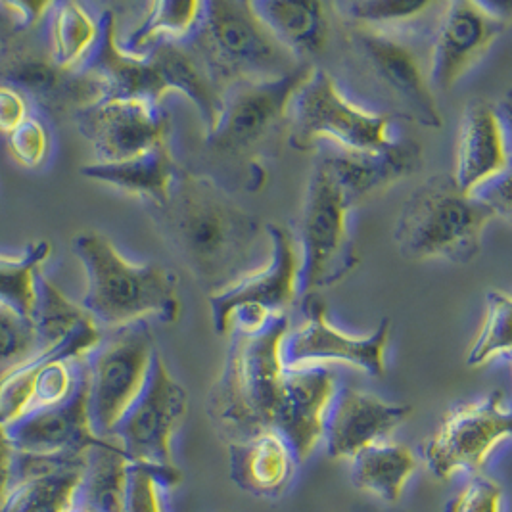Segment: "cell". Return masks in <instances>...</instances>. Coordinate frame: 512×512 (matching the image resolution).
I'll return each instance as SVG.
<instances>
[{"mask_svg":"<svg viewBox=\"0 0 512 512\" xmlns=\"http://www.w3.org/2000/svg\"><path fill=\"white\" fill-rule=\"evenodd\" d=\"M507 112L509 102L491 104L486 98H474L466 104L457 140V162L451 173L461 192L470 194L482 183L509 171Z\"/></svg>","mask_w":512,"mask_h":512,"instance_id":"obj_21","label":"cell"},{"mask_svg":"<svg viewBox=\"0 0 512 512\" xmlns=\"http://www.w3.org/2000/svg\"><path fill=\"white\" fill-rule=\"evenodd\" d=\"M290 332L288 313L273 315L257 332L233 334L225 367L208 397V415L227 443L273 432L286 367L282 342Z\"/></svg>","mask_w":512,"mask_h":512,"instance_id":"obj_3","label":"cell"},{"mask_svg":"<svg viewBox=\"0 0 512 512\" xmlns=\"http://www.w3.org/2000/svg\"><path fill=\"white\" fill-rule=\"evenodd\" d=\"M503 489L488 476L474 474L465 488L445 507V512H501Z\"/></svg>","mask_w":512,"mask_h":512,"instance_id":"obj_40","label":"cell"},{"mask_svg":"<svg viewBox=\"0 0 512 512\" xmlns=\"http://www.w3.org/2000/svg\"><path fill=\"white\" fill-rule=\"evenodd\" d=\"M29 117V100L18 89L0 83V135L8 137Z\"/></svg>","mask_w":512,"mask_h":512,"instance_id":"obj_43","label":"cell"},{"mask_svg":"<svg viewBox=\"0 0 512 512\" xmlns=\"http://www.w3.org/2000/svg\"><path fill=\"white\" fill-rule=\"evenodd\" d=\"M129 459L112 438L87 449L75 505L89 512H125V484Z\"/></svg>","mask_w":512,"mask_h":512,"instance_id":"obj_30","label":"cell"},{"mask_svg":"<svg viewBox=\"0 0 512 512\" xmlns=\"http://www.w3.org/2000/svg\"><path fill=\"white\" fill-rule=\"evenodd\" d=\"M313 64H303L288 75L240 83L223 94L215 127L204 133V160L213 169L208 175L229 190L257 192L267 183L265 158L279 154L288 133L290 102L307 81Z\"/></svg>","mask_w":512,"mask_h":512,"instance_id":"obj_2","label":"cell"},{"mask_svg":"<svg viewBox=\"0 0 512 512\" xmlns=\"http://www.w3.org/2000/svg\"><path fill=\"white\" fill-rule=\"evenodd\" d=\"M179 173L181 167L171 152L169 139L123 162H94L81 167L83 177L146 198L152 208L162 206L169 198Z\"/></svg>","mask_w":512,"mask_h":512,"instance_id":"obj_26","label":"cell"},{"mask_svg":"<svg viewBox=\"0 0 512 512\" xmlns=\"http://www.w3.org/2000/svg\"><path fill=\"white\" fill-rule=\"evenodd\" d=\"M267 234L271 240L269 261L236 280L233 286L208 296L211 325L219 336L229 334V321L236 309L256 307L271 315H279L286 313L300 294V257L296 250V236L288 227L277 223L267 225Z\"/></svg>","mask_w":512,"mask_h":512,"instance_id":"obj_15","label":"cell"},{"mask_svg":"<svg viewBox=\"0 0 512 512\" xmlns=\"http://www.w3.org/2000/svg\"><path fill=\"white\" fill-rule=\"evenodd\" d=\"M198 0H158L152 2L133 33L119 47L133 56H146L162 41H185L200 20Z\"/></svg>","mask_w":512,"mask_h":512,"instance_id":"obj_32","label":"cell"},{"mask_svg":"<svg viewBox=\"0 0 512 512\" xmlns=\"http://www.w3.org/2000/svg\"><path fill=\"white\" fill-rule=\"evenodd\" d=\"M50 256V244H27L18 254H0V303L31 319L37 277Z\"/></svg>","mask_w":512,"mask_h":512,"instance_id":"obj_34","label":"cell"},{"mask_svg":"<svg viewBox=\"0 0 512 512\" xmlns=\"http://www.w3.org/2000/svg\"><path fill=\"white\" fill-rule=\"evenodd\" d=\"M12 466L14 465H2L0 463V505L8 493V489L14 482V472H12Z\"/></svg>","mask_w":512,"mask_h":512,"instance_id":"obj_45","label":"cell"},{"mask_svg":"<svg viewBox=\"0 0 512 512\" xmlns=\"http://www.w3.org/2000/svg\"><path fill=\"white\" fill-rule=\"evenodd\" d=\"M83 453L54 457H14V482L8 489L0 512H68L85 466Z\"/></svg>","mask_w":512,"mask_h":512,"instance_id":"obj_23","label":"cell"},{"mask_svg":"<svg viewBox=\"0 0 512 512\" xmlns=\"http://www.w3.org/2000/svg\"><path fill=\"white\" fill-rule=\"evenodd\" d=\"M68 512H89L87 511V509H85V507H81V505H73V507H71L70 511Z\"/></svg>","mask_w":512,"mask_h":512,"instance_id":"obj_46","label":"cell"},{"mask_svg":"<svg viewBox=\"0 0 512 512\" xmlns=\"http://www.w3.org/2000/svg\"><path fill=\"white\" fill-rule=\"evenodd\" d=\"M495 213L472 194L461 192L451 173L430 175L405 200L394 242L409 261L445 259L466 265L482 250V238Z\"/></svg>","mask_w":512,"mask_h":512,"instance_id":"obj_7","label":"cell"},{"mask_svg":"<svg viewBox=\"0 0 512 512\" xmlns=\"http://www.w3.org/2000/svg\"><path fill=\"white\" fill-rule=\"evenodd\" d=\"M317 152V160L328 169L350 210L378 192L413 177L424 163L422 146L409 137H394L386 146L367 152L342 148L328 152L317 148Z\"/></svg>","mask_w":512,"mask_h":512,"instance_id":"obj_17","label":"cell"},{"mask_svg":"<svg viewBox=\"0 0 512 512\" xmlns=\"http://www.w3.org/2000/svg\"><path fill=\"white\" fill-rule=\"evenodd\" d=\"M4 428L14 451L20 455L54 457L87 451L100 442L89 422L87 371H83L75 392L66 401L29 411Z\"/></svg>","mask_w":512,"mask_h":512,"instance_id":"obj_18","label":"cell"},{"mask_svg":"<svg viewBox=\"0 0 512 512\" xmlns=\"http://www.w3.org/2000/svg\"><path fill=\"white\" fill-rule=\"evenodd\" d=\"M146 56L158 71L165 93L177 91L192 100L204 123V133H210L223 106V93L198 56L185 41H162Z\"/></svg>","mask_w":512,"mask_h":512,"instance_id":"obj_28","label":"cell"},{"mask_svg":"<svg viewBox=\"0 0 512 512\" xmlns=\"http://www.w3.org/2000/svg\"><path fill=\"white\" fill-rule=\"evenodd\" d=\"M257 18L300 64L325 52L330 37V6L325 2H252Z\"/></svg>","mask_w":512,"mask_h":512,"instance_id":"obj_27","label":"cell"},{"mask_svg":"<svg viewBox=\"0 0 512 512\" xmlns=\"http://www.w3.org/2000/svg\"><path fill=\"white\" fill-rule=\"evenodd\" d=\"M342 25L386 29L413 24L436 8L430 0H350L328 4Z\"/></svg>","mask_w":512,"mask_h":512,"instance_id":"obj_35","label":"cell"},{"mask_svg":"<svg viewBox=\"0 0 512 512\" xmlns=\"http://www.w3.org/2000/svg\"><path fill=\"white\" fill-rule=\"evenodd\" d=\"M390 123V117L351 102L328 71L313 68L290 102L286 140L298 152L317 150L325 140L342 150L367 152L394 139Z\"/></svg>","mask_w":512,"mask_h":512,"instance_id":"obj_8","label":"cell"},{"mask_svg":"<svg viewBox=\"0 0 512 512\" xmlns=\"http://www.w3.org/2000/svg\"><path fill=\"white\" fill-rule=\"evenodd\" d=\"M342 60L351 83L380 108L424 129H442L443 117L417 50L386 29L342 25Z\"/></svg>","mask_w":512,"mask_h":512,"instance_id":"obj_5","label":"cell"},{"mask_svg":"<svg viewBox=\"0 0 512 512\" xmlns=\"http://www.w3.org/2000/svg\"><path fill=\"white\" fill-rule=\"evenodd\" d=\"M411 413V405L390 403L355 388H338L326 411V451L332 459H353L365 447L384 442Z\"/></svg>","mask_w":512,"mask_h":512,"instance_id":"obj_20","label":"cell"},{"mask_svg":"<svg viewBox=\"0 0 512 512\" xmlns=\"http://www.w3.org/2000/svg\"><path fill=\"white\" fill-rule=\"evenodd\" d=\"M14 457H16V451L8 440L6 428L0 424V463L2 465H14Z\"/></svg>","mask_w":512,"mask_h":512,"instance_id":"obj_44","label":"cell"},{"mask_svg":"<svg viewBox=\"0 0 512 512\" xmlns=\"http://www.w3.org/2000/svg\"><path fill=\"white\" fill-rule=\"evenodd\" d=\"M8 154L25 169H39L47 162L50 135L47 125L39 117L29 116L24 123L6 137Z\"/></svg>","mask_w":512,"mask_h":512,"instance_id":"obj_39","label":"cell"},{"mask_svg":"<svg viewBox=\"0 0 512 512\" xmlns=\"http://www.w3.org/2000/svg\"><path fill=\"white\" fill-rule=\"evenodd\" d=\"M185 43L223 94L234 85L273 81L303 66L257 18L250 0L202 2L200 20Z\"/></svg>","mask_w":512,"mask_h":512,"instance_id":"obj_6","label":"cell"},{"mask_svg":"<svg viewBox=\"0 0 512 512\" xmlns=\"http://www.w3.org/2000/svg\"><path fill=\"white\" fill-rule=\"evenodd\" d=\"M73 254L87 277L81 307L98 328L114 330L148 317L165 325L179 321L181 298L171 271L154 263L129 261L100 233L75 236Z\"/></svg>","mask_w":512,"mask_h":512,"instance_id":"obj_4","label":"cell"},{"mask_svg":"<svg viewBox=\"0 0 512 512\" xmlns=\"http://www.w3.org/2000/svg\"><path fill=\"white\" fill-rule=\"evenodd\" d=\"M31 321L35 326L39 351L54 350L93 321L81 305L70 302L60 288L41 271L35 286V303Z\"/></svg>","mask_w":512,"mask_h":512,"instance_id":"obj_33","label":"cell"},{"mask_svg":"<svg viewBox=\"0 0 512 512\" xmlns=\"http://www.w3.org/2000/svg\"><path fill=\"white\" fill-rule=\"evenodd\" d=\"M511 311V296L507 292L489 290L484 323L466 355L470 367L486 365L499 357H511Z\"/></svg>","mask_w":512,"mask_h":512,"instance_id":"obj_36","label":"cell"},{"mask_svg":"<svg viewBox=\"0 0 512 512\" xmlns=\"http://www.w3.org/2000/svg\"><path fill=\"white\" fill-rule=\"evenodd\" d=\"M302 315L303 325L288 332L282 342L284 367L300 369L338 361L374 378L386 374V348L392 334L388 317L367 336L348 334L330 323L326 302L319 294L303 296Z\"/></svg>","mask_w":512,"mask_h":512,"instance_id":"obj_13","label":"cell"},{"mask_svg":"<svg viewBox=\"0 0 512 512\" xmlns=\"http://www.w3.org/2000/svg\"><path fill=\"white\" fill-rule=\"evenodd\" d=\"M296 459L277 432H263L244 442L229 443L234 484L256 497H277L290 486Z\"/></svg>","mask_w":512,"mask_h":512,"instance_id":"obj_25","label":"cell"},{"mask_svg":"<svg viewBox=\"0 0 512 512\" xmlns=\"http://www.w3.org/2000/svg\"><path fill=\"white\" fill-rule=\"evenodd\" d=\"M511 422L505 394L493 390L484 399L451 409L440 428L422 445V459L440 480L455 472L476 474L491 451L509 440Z\"/></svg>","mask_w":512,"mask_h":512,"instance_id":"obj_12","label":"cell"},{"mask_svg":"<svg viewBox=\"0 0 512 512\" xmlns=\"http://www.w3.org/2000/svg\"><path fill=\"white\" fill-rule=\"evenodd\" d=\"M100 85L104 98H144L162 104L165 89L148 56H133L119 47L116 16L104 10L98 18V39L79 66Z\"/></svg>","mask_w":512,"mask_h":512,"instance_id":"obj_24","label":"cell"},{"mask_svg":"<svg viewBox=\"0 0 512 512\" xmlns=\"http://www.w3.org/2000/svg\"><path fill=\"white\" fill-rule=\"evenodd\" d=\"M2 75L4 85L18 89L25 98H33L37 104L58 114H79L104 100L100 85L87 71L62 70L50 60L48 52H14Z\"/></svg>","mask_w":512,"mask_h":512,"instance_id":"obj_22","label":"cell"},{"mask_svg":"<svg viewBox=\"0 0 512 512\" xmlns=\"http://www.w3.org/2000/svg\"><path fill=\"white\" fill-rule=\"evenodd\" d=\"M415 453L401 443L378 442L351 459V482L361 491L394 505L417 470Z\"/></svg>","mask_w":512,"mask_h":512,"instance_id":"obj_29","label":"cell"},{"mask_svg":"<svg viewBox=\"0 0 512 512\" xmlns=\"http://www.w3.org/2000/svg\"><path fill=\"white\" fill-rule=\"evenodd\" d=\"M298 246L302 248L298 273V292L302 296L317 294L348 279L361 263L351 236L350 208L319 160H315L305 190Z\"/></svg>","mask_w":512,"mask_h":512,"instance_id":"obj_9","label":"cell"},{"mask_svg":"<svg viewBox=\"0 0 512 512\" xmlns=\"http://www.w3.org/2000/svg\"><path fill=\"white\" fill-rule=\"evenodd\" d=\"M156 350L152 328L146 321H137L110 330L108 336L102 334L85 355L87 407L96 438H110L114 426L137 399Z\"/></svg>","mask_w":512,"mask_h":512,"instance_id":"obj_10","label":"cell"},{"mask_svg":"<svg viewBox=\"0 0 512 512\" xmlns=\"http://www.w3.org/2000/svg\"><path fill=\"white\" fill-rule=\"evenodd\" d=\"M39 351L35 326L29 317L0 303V373Z\"/></svg>","mask_w":512,"mask_h":512,"instance_id":"obj_38","label":"cell"},{"mask_svg":"<svg viewBox=\"0 0 512 512\" xmlns=\"http://www.w3.org/2000/svg\"><path fill=\"white\" fill-rule=\"evenodd\" d=\"M511 27V18L488 4L453 0L443 4L428 60L432 91H451Z\"/></svg>","mask_w":512,"mask_h":512,"instance_id":"obj_14","label":"cell"},{"mask_svg":"<svg viewBox=\"0 0 512 512\" xmlns=\"http://www.w3.org/2000/svg\"><path fill=\"white\" fill-rule=\"evenodd\" d=\"M188 413L185 386L169 373L156 350L146 382L110 438L131 463L173 465V438Z\"/></svg>","mask_w":512,"mask_h":512,"instance_id":"obj_11","label":"cell"},{"mask_svg":"<svg viewBox=\"0 0 512 512\" xmlns=\"http://www.w3.org/2000/svg\"><path fill=\"white\" fill-rule=\"evenodd\" d=\"M484 206L495 213L497 219H511V169L482 183L470 192Z\"/></svg>","mask_w":512,"mask_h":512,"instance_id":"obj_42","label":"cell"},{"mask_svg":"<svg viewBox=\"0 0 512 512\" xmlns=\"http://www.w3.org/2000/svg\"><path fill=\"white\" fill-rule=\"evenodd\" d=\"M152 221L208 296L248 275L261 225L210 177L181 169L169 198L152 208Z\"/></svg>","mask_w":512,"mask_h":512,"instance_id":"obj_1","label":"cell"},{"mask_svg":"<svg viewBox=\"0 0 512 512\" xmlns=\"http://www.w3.org/2000/svg\"><path fill=\"white\" fill-rule=\"evenodd\" d=\"M181 472L175 465H127L125 512H167L165 491L179 486Z\"/></svg>","mask_w":512,"mask_h":512,"instance_id":"obj_37","label":"cell"},{"mask_svg":"<svg viewBox=\"0 0 512 512\" xmlns=\"http://www.w3.org/2000/svg\"><path fill=\"white\" fill-rule=\"evenodd\" d=\"M48 4L29 6L22 2H0V52L12 47L20 31L33 24L37 18L45 16Z\"/></svg>","mask_w":512,"mask_h":512,"instance_id":"obj_41","label":"cell"},{"mask_svg":"<svg viewBox=\"0 0 512 512\" xmlns=\"http://www.w3.org/2000/svg\"><path fill=\"white\" fill-rule=\"evenodd\" d=\"M75 121L100 163L135 158L169 133L162 104L144 98H104L75 114Z\"/></svg>","mask_w":512,"mask_h":512,"instance_id":"obj_16","label":"cell"},{"mask_svg":"<svg viewBox=\"0 0 512 512\" xmlns=\"http://www.w3.org/2000/svg\"><path fill=\"white\" fill-rule=\"evenodd\" d=\"M336 390V376L325 365L286 367L273 432L290 447L298 465L305 463L321 442L326 411Z\"/></svg>","mask_w":512,"mask_h":512,"instance_id":"obj_19","label":"cell"},{"mask_svg":"<svg viewBox=\"0 0 512 512\" xmlns=\"http://www.w3.org/2000/svg\"><path fill=\"white\" fill-rule=\"evenodd\" d=\"M47 52L62 70H77L98 39V20L79 2L48 4Z\"/></svg>","mask_w":512,"mask_h":512,"instance_id":"obj_31","label":"cell"}]
</instances>
